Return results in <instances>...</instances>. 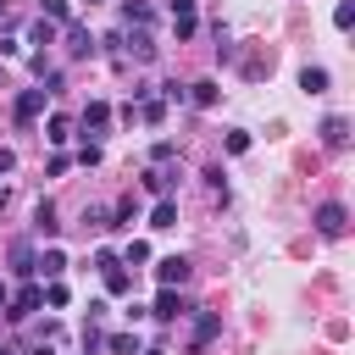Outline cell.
Masks as SVG:
<instances>
[{
  "mask_svg": "<svg viewBox=\"0 0 355 355\" xmlns=\"http://www.w3.org/2000/svg\"><path fill=\"white\" fill-rule=\"evenodd\" d=\"M311 222H316V233H322V239H344V227H349V211H344L338 200H322Z\"/></svg>",
  "mask_w": 355,
  "mask_h": 355,
  "instance_id": "cell-1",
  "label": "cell"
},
{
  "mask_svg": "<svg viewBox=\"0 0 355 355\" xmlns=\"http://www.w3.org/2000/svg\"><path fill=\"white\" fill-rule=\"evenodd\" d=\"M116 44H122L133 61H155V33H150V28H122Z\"/></svg>",
  "mask_w": 355,
  "mask_h": 355,
  "instance_id": "cell-2",
  "label": "cell"
},
{
  "mask_svg": "<svg viewBox=\"0 0 355 355\" xmlns=\"http://www.w3.org/2000/svg\"><path fill=\"white\" fill-rule=\"evenodd\" d=\"M39 305H44V288H39V283H22V294L6 300V322H28Z\"/></svg>",
  "mask_w": 355,
  "mask_h": 355,
  "instance_id": "cell-3",
  "label": "cell"
},
{
  "mask_svg": "<svg viewBox=\"0 0 355 355\" xmlns=\"http://www.w3.org/2000/svg\"><path fill=\"white\" fill-rule=\"evenodd\" d=\"M155 283H161V288L189 283V255H161V261H155Z\"/></svg>",
  "mask_w": 355,
  "mask_h": 355,
  "instance_id": "cell-4",
  "label": "cell"
},
{
  "mask_svg": "<svg viewBox=\"0 0 355 355\" xmlns=\"http://www.w3.org/2000/svg\"><path fill=\"white\" fill-rule=\"evenodd\" d=\"M166 17H172V33H178V39H194V28H200L194 0H172V6H166Z\"/></svg>",
  "mask_w": 355,
  "mask_h": 355,
  "instance_id": "cell-5",
  "label": "cell"
},
{
  "mask_svg": "<svg viewBox=\"0 0 355 355\" xmlns=\"http://www.w3.org/2000/svg\"><path fill=\"white\" fill-rule=\"evenodd\" d=\"M139 183H144V194H155V200H172V189H178V172L144 166V172H139Z\"/></svg>",
  "mask_w": 355,
  "mask_h": 355,
  "instance_id": "cell-6",
  "label": "cell"
},
{
  "mask_svg": "<svg viewBox=\"0 0 355 355\" xmlns=\"http://www.w3.org/2000/svg\"><path fill=\"white\" fill-rule=\"evenodd\" d=\"M44 100H50L44 89H22V94H17V105H11V111H17V122H39V116H44Z\"/></svg>",
  "mask_w": 355,
  "mask_h": 355,
  "instance_id": "cell-7",
  "label": "cell"
},
{
  "mask_svg": "<svg viewBox=\"0 0 355 355\" xmlns=\"http://www.w3.org/2000/svg\"><path fill=\"white\" fill-rule=\"evenodd\" d=\"M316 133H322V144H327V150H344V144H349V116H338V111H333V116H322V128H316Z\"/></svg>",
  "mask_w": 355,
  "mask_h": 355,
  "instance_id": "cell-8",
  "label": "cell"
},
{
  "mask_svg": "<svg viewBox=\"0 0 355 355\" xmlns=\"http://www.w3.org/2000/svg\"><path fill=\"white\" fill-rule=\"evenodd\" d=\"M183 311H189V305L178 300V288H161V294H155V305H150V316H155V322H178Z\"/></svg>",
  "mask_w": 355,
  "mask_h": 355,
  "instance_id": "cell-9",
  "label": "cell"
},
{
  "mask_svg": "<svg viewBox=\"0 0 355 355\" xmlns=\"http://www.w3.org/2000/svg\"><path fill=\"white\" fill-rule=\"evenodd\" d=\"M78 122H83V133H105V128H111V105H105V100H89Z\"/></svg>",
  "mask_w": 355,
  "mask_h": 355,
  "instance_id": "cell-10",
  "label": "cell"
},
{
  "mask_svg": "<svg viewBox=\"0 0 355 355\" xmlns=\"http://www.w3.org/2000/svg\"><path fill=\"white\" fill-rule=\"evenodd\" d=\"M33 272H39V277H50V283H61V272H67V255H61V250H44V255L33 261Z\"/></svg>",
  "mask_w": 355,
  "mask_h": 355,
  "instance_id": "cell-11",
  "label": "cell"
},
{
  "mask_svg": "<svg viewBox=\"0 0 355 355\" xmlns=\"http://www.w3.org/2000/svg\"><path fill=\"white\" fill-rule=\"evenodd\" d=\"M122 22H128V28H150V22H155V11H150L144 0H122Z\"/></svg>",
  "mask_w": 355,
  "mask_h": 355,
  "instance_id": "cell-12",
  "label": "cell"
},
{
  "mask_svg": "<svg viewBox=\"0 0 355 355\" xmlns=\"http://www.w3.org/2000/svg\"><path fill=\"white\" fill-rule=\"evenodd\" d=\"M67 50H72V55H94V33L78 28V22H67Z\"/></svg>",
  "mask_w": 355,
  "mask_h": 355,
  "instance_id": "cell-13",
  "label": "cell"
},
{
  "mask_svg": "<svg viewBox=\"0 0 355 355\" xmlns=\"http://www.w3.org/2000/svg\"><path fill=\"white\" fill-rule=\"evenodd\" d=\"M33 261H39V255H33V244H22V239H17V244H11V272H17V277H33Z\"/></svg>",
  "mask_w": 355,
  "mask_h": 355,
  "instance_id": "cell-14",
  "label": "cell"
},
{
  "mask_svg": "<svg viewBox=\"0 0 355 355\" xmlns=\"http://www.w3.org/2000/svg\"><path fill=\"white\" fill-rule=\"evenodd\" d=\"M216 333H222V316H216V311H200V316H194V344H211Z\"/></svg>",
  "mask_w": 355,
  "mask_h": 355,
  "instance_id": "cell-15",
  "label": "cell"
},
{
  "mask_svg": "<svg viewBox=\"0 0 355 355\" xmlns=\"http://www.w3.org/2000/svg\"><path fill=\"white\" fill-rule=\"evenodd\" d=\"M133 222H139V200L128 194V200H116V205H111V227H133Z\"/></svg>",
  "mask_w": 355,
  "mask_h": 355,
  "instance_id": "cell-16",
  "label": "cell"
},
{
  "mask_svg": "<svg viewBox=\"0 0 355 355\" xmlns=\"http://www.w3.org/2000/svg\"><path fill=\"white\" fill-rule=\"evenodd\" d=\"M105 288H111V294H133V272H128L122 261H116V266H105Z\"/></svg>",
  "mask_w": 355,
  "mask_h": 355,
  "instance_id": "cell-17",
  "label": "cell"
},
{
  "mask_svg": "<svg viewBox=\"0 0 355 355\" xmlns=\"http://www.w3.org/2000/svg\"><path fill=\"white\" fill-rule=\"evenodd\" d=\"M39 17H44V22H61V28H67V22H72V0H39Z\"/></svg>",
  "mask_w": 355,
  "mask_h": 355,
  "instance_id": "cell-18",
  "label": "cell"
},
{
  "mask_svg": "<svg viewBox=\"0 0 355 355\" xmlns=\"http://www.w3.org/2000/svg\"><path fill=\"white\" fill-rule=\"evenodd\" d=\"M33 227H39L44 239H50V233L61 227V222H55V205H50V200H39V205H33Z\"/></svg>",
  "mask_w": 355,
  "mask_h": 355,
  "instance_id": "cell-19",
  "label": "cell"
},
{
  "mask_svg": "<svg viewBox=\"0 0 355 355\" xmlns=\"http://www.w3.org/2000/svg\"><path fill=\"white\" fill-rule=\"evenodd\" d=\"M150 227H178V200H155V211H150Z\"/></svg>",
  "mask_w": 355,
  "mask_h": 355,
  "instance_id": "cell-20",
  "label": "cell"
},
{
  "mask_svg": "<svg viewBox=\"0 0 355 355\" xmlns=\"http://www.w3.org/2000/svg\"><path fill=\"white\" fill-rule=\"evenodd\" d=\"M300 89H305V94H322V89H327V67H305V72H300Z\"/></svg>",
  "mask_w": 355,
  "mask_h": 355,
  "instance_id": "cell-21",
  "label": "cell"
},
{
  "mask_svg": "<svg viewBox=\"0 0 355 355\" xmlns=\"http://www.w3.org/2000/svg\"><path fill=\"white\" fill-rule=\"evenodd\" d=\"M44 139H50V144H67V139H72V116H50V122H44Z\"/></svg>",
  "mask_w": 355,
  "mask_h": 355,
  "instance_id": "cell-22",
  "label": "cell"
},
{
  "mask_svg": "<svg viewBox=\"0 0 355 355\" xmlns=\"http://www.w3.org/2000/svg\"><path fill=\"white\" fill-rule=\"evenodd\" d=\"M189 94H194L200 105H216V100H222V89H216L211 78H200V83H189Z\"/></svg>",
  "mask_w": 355,
  "mask_h": 355,
  "instance_id": "cell-23",
  "label": "cell"
},
{
  "mask_svg": "<svg viewBox=\"0 0 355 355\" xmlns=\"http://www.w3.org/2000/svg\"><path fill=\"white\" fill-rule=\"evenodd\" d=\"M116 261H122V266H144V261H150V244H144V239H133V244H128Z\"/></svg>",
  "mask_w": 355,
  "mask_h": 355,
  "instance_id": "cell-24",
  "label": "cell"
},
{
  "mask_svg": "<svg viewBox=\"0 0 355 355\" xmlns=\"http://www.w3.org/2000/svg\"><path fill=\"white\" fill-rule=\"evenodd\" d=\"M105 349H111V355H139V338H133V333H111Z\"/></svg>",
  "mask_w": 355,
  "mask_h": 355,
  "instance_id": "cell-25",
  "label": "cell"
},
{
  "mask_svg": "<svg viewBox=\"0 0 355 355\" xmlns=\"http://www.w3.org/2000/svg\"><path fill=\"white\" fill-rule=\"evenodd\" d=\"M83 227H94V233L111 227V211H105V205H83Z\"/></svg>",
  "mask_w": 355,
  "mask_h": 355,
  "instance_id": "cell-26",
  "label": "cell"
},
{
  "mask_svg": "<svg viewBox=\"0 0 355 355\" xmlns=\"http://www.w3.org/2000/svg\"><path fill=\"white\" fill-rule=\"evenodd\" d=\"M28 39H33V44H55V22H44V17H39V22L28 28Z\"/></svg>",
  "mask_w": 355,
  "mask_h": 355,
  "instance_id": "cell-27",
  "label": "cell"
},
{
  "mask_svg": "<svg viewBox=\"0 0 355 355\" xmlns=\"http://www.w3.org/2000/svg\"><path fill=\"white\" fill-rule=\"evenodd\" d=\"M349 22H355V0H338L333 6V28H349Z\"/></svg>",
  "mask_w": 355,
  "mask_h": 355,
  "instance_id": "cell-28",
  "label": "cell"
},
{
  "mask_svg": "<svg viewBox=\"0 0 355 355\" xmlns=\"http://www.w3.org/2000/svg\"><path fill=\"white\" fill-rule=\"evenodd\" d=\"M44 305L61 311V305H67V283H44Z\"/></svg>",
  "mask_w": 355,
  "mask_h": 355,
  "instance_id": "cell-29",
  "label": "cell"
},
{
  "mask_svg": "<svg viewBox=\"0 0 355 355\" xmlns=\"http://www.w3.org/2000/svg\"><path fill=\"white\" fill-rule=\"evenodd\" d=\"M172 100L183 105V100H189V89H183V83H161V105H172Z\"/></svg>",
  "mask_w": 355,
  "mask_h": 355,
  "instance_id": "cell-30",
  "label": "cell"
},
{
  "mask_svg": "<svg viewBox=\"0 0 355 355\" xmlns=\"http://www.w3.org/2000/svg\"><path fill=\"white\" fill-rule=\"evenodd\" d=\"M244 150H250V133L233 128V133H227V155H244Z\"/></svg>",
  "mask_w": 355,
  "mask_h": 355,
  "instance_id": "cell-31",
  "label": "cell"
},
{
  "mask_svg": "<svg viewBox=\"0 0 355 355\" xmlns=\"http://www.w3.org/2000/svg\"><path fill=\"white\" fill-rule=\"evenodd\" d=\"M172 155H178V144H172V139H155V150H150V161L161 166V161H172Z\"/></svg>",
  "mask_w": 355,
  "mask_h": 355,
  "instance_id": "cell-32",
  "label": "cell"
},
{
  "mask_svg": "<svg viewBox=\"0 0 355 355\" xmlns=\"http://www.w3.org/2000/svg\"><path fill=\"white\" fill-rule=\"evenodd\" d=\"M139 116H144V122H161V116H166V105H161V100H144V105H139Z\"/></svg>",
  "mask_w": 355,
  "mask_h": 355,
  "instance_id": "cell-33",
  "label": "cell"
},
{
  "mask_svg": "<svg viewBox=\"0 0 355 355\" xmlns=\"http://www.w3.org/2000/svg\"><path fill=\"white\" fill-rule=\"evenodd\" d=\"M78 166H100V144H94V139L78 150Z\"/></svg>",
  "mask_w": 355,
  "mask_h": 355,
  "instance_id": "cell-34",
  "label": "cell"
},
{
  "mask_svg": "<svg viewBox=\"0 0 355 355\" xmlns=\"http://www.w3.org/2000/svg\"><path fill=\"white\" fill-rule=\"evenodd\" d=\"M17 166V150H0V172H11Z\"/></svg>",
  "mask_w": 355,
  "mask_h": 355,
  "instance_id": "cell-35",
  "label": "cell"
},
{
  "mask_svg": "<svg viewBox=\"0 0 355 355\" xmlns=\"http://www.w3.org/2000/svg\"><path fill=\"white\" fill-rule=\"evenodd\" d=\"M33 355H55V349H50V344H39V349H33Z\"/></svg>",
  "mask_w": 355,
  "mask_h": 355,
  "instance_id": "cell-36",
  "label": "cell"
},
{
  "mask_svg": "<svg viewBox=\"0 0 355 355\" xmlns=\"http://www.w3.org/2000/svg\"><path fill=\"white\" fill-rule=\"evenodd\" d=\"M6 300H11V294H6V283H0V311H6Z\"/></svg>",
  "mask_w": 355,
  "mask_h": 355,
  "instance_id": "cell-37",
  "label": "cell"
},
{
  "mask_svg": "<svg viewBox=\"0 0 355 355\" xmlns=\"http://www.w3.org/2000/svg\"><path fill=\"white\" fill-rule=\"evenodd\" d=\"M0 211H6V183H0Z\"/></svg>",
  "mask_w": 355,
  "mask_h": 355,
  "instance_id": "cell-38",
  "label": "cell"
},
{
  "mask_svg": "<svg viewBox=\"0 0 355 355\" xmlns=\"http://www.w3.org/2000/svg\"><path fill=\"white\" fill-rule=\"evenodd\" d=\"M139 355H166V349H139Z\"/></svg>",
  "mask_w": 355,
  "mask_h": 355,
  "instance_id": "cell-39",
  "label": "cell"
},
{
  "mask_svg": "<svg viewBox=\"0 0 355 355\" xmlns=\"http://www.w3.org/2000/svg\"><path fill=\"white\" fill-rule=\"evenodd\" d=\"M0 22H6V0H0Z\"/></svg>",
  "mask_w": 355,
  "mask_h": 355,
  "instance_id": "cell-40",
  "label": "cell"
},
{
  "mask_svg": "<svg viewBox=\"0 0 355 355\" xmlns=\"http://www.w3.org/2000/svg\"><path fill=\"white\" fill-rule=\"evenodd\" d=\"M0 355H11V349H6V344H0Z\"/></svg>",
  "mask_w": 355,
  "mask_h": 355,
  "instance_id": "cell-41",
  "label": "cell"
},
{
  "mask_svg": "<svg viewBox=\"0 0 355 355\" xmlns=\"http://www.w3.org/2000/svg\"><path fill=\"white\" fill-rule=\"evenodd\" d=\"M83 6H100V0H83Z\"/></svg>",
  "mask_w": 355,
  "mask_h": 355,
  "instance_id": "cell-42",
  "label": "cell"
}]
</instances>
